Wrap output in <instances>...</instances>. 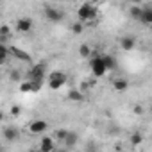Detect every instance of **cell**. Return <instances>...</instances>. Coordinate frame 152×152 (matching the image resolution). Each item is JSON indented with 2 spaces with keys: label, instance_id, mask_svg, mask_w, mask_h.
I'll return each mask as SVG.
<instances>
[{
  "label": "cell",
  "instance_id": "obj_1",
  "mask_svg": "<svg viewBox=\"0 0 152 152\" xmlns=\"http://www.w3.org/2000/svg\"><path fill=\"white\" fill-rule=\"evenodd\" d=\"M77 15H79L81 22H93L97 18V15H99V7L93 6V4H90V2H84V4H81Z\"/></svg>",
  "mask_w": 152,
  "mask_h": 152
},
{
  "label": "cell",
  "instance_id": "obj_2",
  "mask_svg": "<svg viewBox=\"0 0 152 152\" xmlns=\"http://www.w3.org/2000/svg\"><path fill=\"white\" fill-rule=\"evenodd\" d=\"M90 68H91V73L95 75L97 79L104 77L106 72H107V66H106V63H104V57H102V56H93V57H91V61H90Z\"/></svg>",
  "mask_w": 152,
  "mask_h": 152
},
{
  "label": "cell",
  "instance_id": "obj_3",
  "mask_svg": "<svg viewBox=\"0 0 152 152\" xmlns=\"http://www.w3.org/2000/svg\"><path fill=\"white\" fill-rule=\"evenodd\" d=\"M45 73H47V63L41 61V63L32 64V68L27 73V79H31V81H43Z\"/></svg>",
  "mask_w": 152,
  "mask_h": 152
},
{
  "label": "cell",
  "instance_id": "obj_4",
  "mask_svg": "<svg viewBox=\"0 0 152 152\" xmlns=\"http://www.w3.org/2000/svg\"><path fill=\"white\" fill-rule=\"evenodd\" d=\"M66 81H68V77H66L64 72H52L48 75V88L50 90H59Z\"/></svg>",
  "mask_w": 152,
  "mask_h": 152
},
{
  "label": "cell",
  "instance_id": "obj_5",
  "mask_svg": "<svg viewBox=\"0 0 152 152\" xmlns=\"http://www.w3.org/2000/svg\"><path fill=\"white\" fill-rule=\"evenodd\" d=\"M43 13H45V18H47L48 22H52V23H57V22H61V20L64 18V13H63V11L56 9V7H50V6H47Z\"/></svg>",
  "mask_w": 152,
  "mask_h": 152
},
{
  "label": "cell",
  "instance_id": "obj_6",
  "mask_svg": "<svg viewBox=\"0 0 152 152\" xmlns=\"http://www.w3.org/2000/svg\"><path fill=\"white\" fill-rule=\"evenodd\" d=\"M9 52H11V56H13L15 59L22 61V63H31V61H32L31 54L25 52V50H22L20 47H9Z\"/></svg>",
  "mask_w": 152,
  "mask_h": 152
},
{
  "label": "cell",
  "instance_id": "obj_7",
  "mask_svg": "<svg viewBox=\"0 0 152 152\" xmlns=\"http://www.w3.org/2000/svg\"><path fill=\"white\" fill-rule=\"evenodd\" d=\"M47 127H48V124H47L45 120H32V122L29 124V131H31L32 134H43V132L47 131Z\"/></svg>",
  "mask_w": 152,
  "mask_h": 152
},
{
  "label": "cell",
  "instance_id": "obj_8",
  "mask_svg": "<svg viewBox=\"0 0 152 152\" xmlns=\"http://www.w3.org/2000/svg\"><path fill=\"white\" fill-rule=\"evenodd\" d=\"M4 138L7 140V141H16L18 138H20V131L15 127V125H7V127H4Z\"/></svg>",
  "mask_w": 152,
  "mask_h": 152
},
{
  "label": "cell",
  "instance_id": "obj_9",
  "mask_svg": "<svg viewBox=\"0 0 152 152\" xmlns=\"http://www.w3.org/2000/svg\"><path fill=\"white\" fill-rule=\"evenodd\" d=\"M120 47H122V50L131 52L136 47V38L134 36H124V38H120Z\"/></svg>",
  "mask_w": 152,
  "mask_h": 152
},
{
  "label": "cell",
  "instance_id": "obj_10",
  "mask_svg": "<svg viewBox=\"0 0 152 152\" xmlns=\"http://www.w3.org/2000/svg\"><path fill=\"white\" fill-rule=\"evenodd\" d=\"M32 29V20L31 18H18L16 20V31L18 32H29Z\"/></svg>",
  "mask_w": 152,
  "mask_h": 152
},
{
  "label": "cell",
  "instance_id": "obj_11",
  "mask_svg": "<svg viewBox=\"0 0 152 152\" xmlns=\"http://www.w3.org/2000/svg\"><path fill=\"white\" fill-rule=\"evenodd\" d=\"M54 148H56L54 140H52L50 136H43L41 141H39V150H43V152H50V150H54Z\"/></svg>",
  "mask_w": 152,
  "mask_h": 152
},
{
  "label": "cell",
  "instance_id": "obj_12",
  "mask_svg": "<svg viewBox=\"0 0 152 152\" xmlns=\"http://www.w3.org/2000/svg\"><path fill=\"white\" fill-rule=\"evenodd\" d=\"M141 13H143V7H140V4H132V6L129 7V16H131L132 20H138V22H140Z\"/></svg>",
  "mask_w": 152,
  "mask_h": 152
},
{
  "label": "cell",
  "instance_id": "obj_13",
  "mask_svg": "<svg viewBox=\"0 0 152 152\" xmlns=\"http://www.w3.org/2000/svg\"><path fill=\"white\" fill-rule=\"evenodd\" d=\"M77 141H79V134L77 132H68V136H66V140H64V145L68 147V148H73L75 145H77Z\"/></svg>",
  "mask_w": 152,
  "mask_h": 152
},
{
  "label": "cell",
  "instance_id": "obj_14",
  "mask_svg": "<svg viewBox=\"0 0 152 152\" xmlns=\"http://www.w3.org/2000/svg\"><path fill=\"white\" fill-rule=\"evenodd\" d=\"M113 88H115V91L122 93V91H125L129 88V81H125V79H115L113 81Z\"/></svg>",
  "mask_w": 152,
  "mask_h": 152
},
{
  "label": "cell",
  "instance_id": "obj_15",
  "mask_svg": "<svg viewBox=\"0 0 152 152\" xmlns=\"http://www.w3.org/2000/svg\"><path fill=\"white\" fill-rule=\"evenodd\" d=\"M140 22L145 23V25H152V7H143V13H141Z\"/></svg>",
  "mask_w": 152,
  "mask_h": 152
},
{
  "label": "cell",
  "instance_id": "obj_16",
  "mask_svg": "<svg viewBox=\"0 0 152 152\" xmlns=\"http://www.w3.org/2000/svg\"><path fill=\"white\" fill-rule=\"evenodd\" d=\"M68 100H72V102H83L84 100V95L79 90H70L68 91Z\"/></svg>",
  "mask_w": 152,
  "mask_h": 152
},
{
  "label": "cell",
  "instance_id": "obj_17",
  "mask_svg": "<svg viewBox=\"0 0 152 152\" xmlns=\"http://www.w3.org/2000/svg\"><path fill=\"white\" fill-rule=\"evenodd\" d=\"M129 141H131V145H132V147H138V145H141V143H143V134L136 131V132H132V134H131Z\"/></svg>",
  "mask_w": 152,
  "mask_h": 152
},
{
  "label": "cell",
  "instance_id": "obj_18",
  "mask_svg": "<svg viewBox=\"0 0 152 152\" xmlns=\"http://www.w3.org/2000/svg\"><path fill=\"white\" fill-rule=\"evenodd\" d=\"M91 54H93V50H91V47H90V45L83 43V45L79 47V56H81V57H90Z\"/></svg>",
  "mask_w": 152,
  "mask_h": 152
},
{
  "label": "cell",
  "instance_id": "obj_19",
  "mask_svg": "<svg viewBox=\"0 0 152 152\" xmlns=\"http://www.w3.org/2000/svg\"><path fill=\"white\" fill-rule=\"evenodd\" d=\"M20 91H22V93H32V81H31V79L22 81V83H20Z\"/></svg>",
  "mask_w": 152,
  "mask_h": 152
},
{
  "label": "cell",
  "instance_id": "obj_20",
  "mask_svg": "<svg viewBox=\"0 0 152 152\" xmlns=\"http://www.w3.org/2000/svg\"><path fill=\"white\" fill-rule=\"evenodd\" d=\"M102 57H104V63H106L107 70H115L116 68V59L113 56H102Z\"/></svg>",
  "mask_w": 152,
  "mask_h": 152
},
{
  "label": "cell",
  "instance_id": "obj_21",
  "mask_svg": "<svg viewBox=\"0 0 152 152\" xmlns=\"http://www.w3.org/2000/svg\"><path fill=\"white\" fill-rule=\"evenodd\" d=\"M9 25H2V27H0V41H2V43H6V39L9 38Z\"/></svg>",
  "mask_w": 152,
  "mask_h": 152
},
{
  "label": "cell",
  "instance_id": "obj_22",
  "mask_svg": "<svg viewBox=\"0 0 152 152\" xmlns=\"http://www.w3.org/2000/svg\"><path fill=\"white\" fill-rule=\"evenodd\" d=\"M68 132H70V131H66V129H57V131L54 132V138H57V141H64L66 136H68Z\"/></svg>",
  "mask_w": 152,
  "mask_h": 152
},
{
  "label": "cell",
  "instance_id": "obj_23",
  "mask_svg": "<svg viewBox=\"0 0 152 152\" xmlns=\"http://www.w3.org/2000/svg\"><path fill=\"white\" fill-rule=\"evenodd\" d=\"M83 31H84L83 22H75V23H72V32H73V34H83Z\"/></svg>",
  "mask_w": 152,
  "mask_h": 152
},
{
  "label": "cell",
  "instance_id": "obj_24",
  "mask_svg": "<svg viewBox=\"0 0 152 152\" xmlns=\"http://www.w3.org/2000/svg\"><path fill=\"white\" fill-rule=\"evenodd\" d=\"M9 77H11V81H16V83H22V73H20L18 70H13V72H11V75H9Z\"/></svg>",
  "mask_w": 152,
  "mask_h": 152
},
{
  "label": "cell",
  "instance_id": "obj_25",
  "mask_svg": "<svg viewBox=\"0 0 152 152\" xmlns=\"http://www.w3.org/2000/svg\"><path fill=\"white\" fill-rule=\"evenodd\" d=\"M41 86H43V81H32V93L39 91V90H41Z\"/></svg>",
  "mask_w": 152,
  "mask_h": 152
},
{
  "label": "cell",
  "instance_id": "obj_26",
  "mask_svg": "<svg viewBox=\"0 0 152 152\" xmlns=\"http://www.w3.org/2000/svg\"><path fill=\"white\" fill-rule=\"evenodd\" d=\"M132 111H134V115H143V107H141L140 104H136V106L132 107Z\"/></svg>",
  "mask_w": 152,
  "mask_h": 152
},
{
  "label": "cell",
  "instance_id": "obj_27",
  "mask_svg": "<svg viewBox=\"0 0 152 152\" xmlns=\"http://www.w3.org/2000/svg\"><path fill=\"white\" fill-rule=\"evenodd\" d=\"M11 115H13V116H18V115H20V106H13V107H11Z\"/></svg>",
  "mask_w": 152,
  "mask_h": 152
},
{
  "label": "cell",
  "instance_id": "obj_28",
  "mask_svg": "<svg viewBox=\"0 0 152 152\" xmlns=\"http://www.w3.org/2000/svg\"><path fill=\"white\" fill-rule=\"evenodd\" d=\"M131 4H141V0H129Z\"/></svg>",
  "mask_w": 152,
  "mask_h": 152
}]
</instances>
